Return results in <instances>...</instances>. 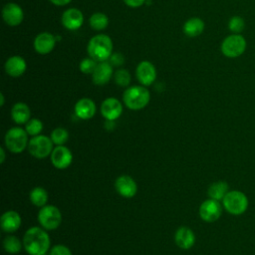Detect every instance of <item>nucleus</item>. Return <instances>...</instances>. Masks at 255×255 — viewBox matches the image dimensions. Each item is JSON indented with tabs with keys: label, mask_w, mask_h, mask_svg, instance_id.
I'll list each match as a JSON object with an SVG mask.
<instances>
[{
	"label": "nucleus",
	"mask_w": 255,
	"mask_h": 255,
	"mask_svg": "<svg viewBox=\"0 0 255 255\" xmlns=\"http://www.w3.org/2000/svg\"><path fill=\"white\" fill-rule=\"evenodd\" d=\"M245 27V22L240 16H233L228 22V29L233 34H240Z\"/></svg>",
	"instance_id": "c756f323"
},
{
	"label": "nucleus",
	"mask_w": 255,
	"mask_h": 255,
	"mask_svg": "<svg viewBox=\"0 0 255 255\" xmlns=\"http://www.w3.org/2000/svg\"><path fill=\"white\" fill-rule=\"evenodd\" d=\"M124 2L129 6V7H132V8H136V7H139L141 6L145 0H124Z\"/></svg>",
	"instance_id": "f704fd0d"
},
{
	"label": "nucleus",
	"mask_w": 255,
	"mask_h": 255,
	"mask_svg": "<svg viewBox=\"0 0 255 255\" xmlns=\"http://www.w3.org/2000/svg\"><path fill=\"white\" fill-rule=\"evenodd\" d=\"M0 223H1V228L4 232L12 233L19 229L21 225V217L18 214V212L14 210H9L2 214Z\"/></svg>",
	"instance_id": "6ab92c4d"
},
{
	"label": "nucleus",
	"mask_w": 255,
	"mask_h": 255,
	"mask_svg": "<svg viewBox=\"0 0 255 255\" xmlns=\"http://www.w3.org/2000/svg\"><path fill=\"white\" fill-rule=\"evenodd\" d=\"M23 245L30 255H44L49 250L50 237L44 229L34 226L26 231Z\"/></svg>",
	"instance_id": "f257e3e1"
},
{
	"label": "nucleus",
	"mask_w": 255,
	"mask_h": 255,
	"mask_svg": "<svg viewBox=\"0 0 255 255\" xmlns=\"http://www.w3.org/2000/svg\"><path fill=\"white\" fill-rule=\"evenodd\" d=\"M5 145L13 153L22 152L28 145V133L25 129L15 127L5 134Z\"/></svg>",
	"instance_id": "39448f33"
},
{
	"label": "nucleus",
	"mask_w": 255,
	"mask_h": 255,
	"mask_svg": "<svg viewBox=\"0 0 255 255\" xmlns=\"http://www.w3.org/2000/svg\"><path fill=\"white\" fill-rule=\"evenodd\" d=\"M0 98H1V102H0V106L2 107L4 105V95L1 93L0 94Z\"/></svg>",
	"instance_id": "58836bf2"
},
{
	"label": "nucleus",
	"mask_w": 255,
	"mask_h": 255,
	"mask_svg": "<svg viewBox=\"0 0 255 255\" xmlns=\"http://www.w3.org/2000/svg\"><path fill=\"white\" fill-rule=\"evenodd\" d=\"M228 183L225 181H216L209 185L207 189V194L209 198L215 199V200H222L226 193L228 192Z\"/></svg>",
	"instance_id": "b1692460"
},
{
	"label": "nucleus",
	"mask_w": 255,
	"mask_h": 255,
	"mask_svg": "<svg viewBox=\"0 0 255 255\" xmlns=\"http://www.w3.org/2000/svg\"><path fill=\"white\" fill-rule=\"evenodd\" d=\"M204 30V22L197 17L188 19L183 25V32L188 37H196Z\"/></svg>",
	"instance_id": "5701e85b"
},
{
	"label": "nucleus",
	"mask_w": 255,
	"mask_h": 255,
	"mask_svg": "<svg viewBox=\"0 0 255 255\" xmlns=\"http://www.w3.org/2000/svg\"><path fill=\"white\" fill-rule=\"evenodd\" d=\"M30 201L38 207H43L48 201V192L43 187L37 186L30 192Z\"/></svg>",
	"instance_id": "393cba45"
},
{
	"label": "nucleus",
	"mask_w": 255,
	"mask_h": 255,
	"mask_svg": "<svg viewBox=\"0 0 255 255\" xmlns=\"http://www.w3.org/2000/svg\"><path fill=\"white\" fill-rule=\"evenodd\" d=\"M222 206L218 200L209 198L204 200L199 207V216L205 222H214L221 216Z\"/></svg>",
	"instance_id": "1a4fd4ad"
},
{
	"label": "nucleus",
	"mask_w": 255,
	"mask_h": 255,
	"mask_svg": "<svg viewBox=\"0 0 255 255\" xmlns=\"http://www.w3.org/2000/svg\"><path fill=\"white\" fill-rule=\"evenodd\" d=\"M112 75H113V66L111 65V63L107 61L100 62L92 74L93 82L98 86L105 85L111 80Z\"/></svg>",
	"instance_id": "a211bd4d"
},
{
	"label": "nucleus",
	"mask_w": 255,
	"mask_h": 255,
	"mask_svg": "<svg viewBox=\"0 0 255 255\" xmlns=\"http://www.w3.org/2000/svg\"><path fill=\"white\" fill-rule=\"evenodd\" d=\"M108 24H109V19L107 15L104 13H100V12L95 13L90 18V25L94 30H97V31L104 30L105 28H107Z\"/></svg>",
	"instance_id": "bb28decb"
},
{
	"label": "nucleus",
	"mask_w": 255,
	"mask_h": 255,
	"mask_svg": "<svg viewBox=\"0 0 255 255\" xmlns=\"http://www.w3.org/2000/svg\"><path fill=\"white\" fill-rule=\"evenodd\" d=\"M115 82L121 87H127L130 83V75L128 71L120 69L115 73Z\"/></svg>",
	"instance_id": "7c9ffc66"
},
{
	"label": "nucleus",
	"mask_w": 255,
	"mask_h": 255,
	"mask_svg": "<svg viewBox=\"0 0 255 255\" xmlns=\"http://www.w3.org/2000/svg\"><path fill=\"white\" fill-rule=\"evenodd\" d=\"M44 255H47V254H44Z\"/></svg>",
	"instance_id": "ea45409f"
},
{
	"label": "nucleus",
	"mask_w": 255,
	"mask_h": 255,
	"mask_svg": "<svg viewBox=\"0 0 255 255\" xmlns=\"http://www.w3.org/2000/svg\"><path fill=\"white\" fill-rule=\"evenodd\" d=\"M136 78L143 86L151 85L156 78V71L154 66L148 61L140 62L136 67Z\"/></svg>",
	"instance_id": "4468645a"
},
{
	"label": "nucleus",
	"mask_w": 255,
	"mask_h": 255,
	"mask_svg": "<svg viewBox=\"0 0 255 255\" xmlns=\"http://www.w3.org/2000/svg\"><path fill=\"white\" fill-rule=\"evenodd\" d=\"M105 128L108 130H113L115 128V121H108L107 120V122L105 124Z\"/></svg>",
	"instance_id": "e433bc0d"
},
{
	"label": "nucleus",
	"mask_w": 255,
	"mask_h": 255,
	"mask_svg": "<svg viewBox=\"0 0 255 255\" xmlns=\"http://www.w3.org/2000/svg\"><path fill=\"white\" fill-rule=\"evenodd\" d=\"M75 114L82 120H90L96 114V105L91 99L83 98L76 103Z\"/></svg>",
	"instance_id": "aec40b11"
},
{
	"label": "nucleus",
	"mask_w": 255,
	"mask_h": 255,
	"mask_svg": "<svg viewBox=\"0 0 255 255\" xmlns=\"http://www.w3.org/2000/svg\"><path fill=\"white\" fill-rule=\"evenodd\" d=\"M110 63L112 66H122L125 63V58L120 53L112 54L110 57Z\"/></svg>",
	"instance_id": "72a5a7b5"
},
{
	"label": "nucleus",
	"mask_w": 255,
	"mask_h": 255,
	"mask_svg": "<svg viewBox=\"0 0 255 255\" xmlns=\"http://www.w3.org/2000/svg\"><path fill=\"white\" fill-rule=\"evenodd\" d=\"M50 255H72L71 250L64 245H56L50 251Z\"/></svg>",
	"instance_id": "473e14b6"
},
{
	"label": "nucleus",
	"mask_w": 255,
	"mask_h": 255,
	"mask_svg": "<svg viewBox=\"0 0 255 255\" xmlns=\"http://www.w3.org/2000/svg\"><path fill=\"white\" fill-rule=\"evenodd\" d=\"M87 50L91 58L97 62H105L112 55L113 42L108 35L99 34L90 40Z\"/></svg>",
	"instance_id": "f03ea898"
},
{
	"label": "nucleus",
	"mask_w": 255,
	"mask_h": 255,
	"mask_svg": "<svg viewBox=\"0 0 255 255\" xmlns=\"http://www.w3.org/2000/svg\"><path fill=\"white\" fill-rule=\"evenodd\" d=\"M53 141L51 137L43 134L33 136L28 142L29 152L36 158H45L53 151Z\"/></svg>",
	"instance_id": "6e6552de"
},
{
	"label": "nucleus",
	"mask_w": 255,
	"mask_h": 255,
	"mask_svg": "<svg viewBox=\"0 0 255 255\" xmlns=\"http://www.w3.org/2000/svg\"><path fill=\"white\" fill-rule=\"evenodd\" d=\"M102 116L108 121L117 120L123 113V106L116 98H108L101 105Z\"/></svg>",
	"instance_id": "ddd939ff"
},
{
	"label": "nucleus",
	"mask_w": 255,
	"mask_h": 255,
	"mask_svg": "<svg viewBox=\"0 0 255 255\" xmlns=\"http://www.w3.org/2000/svg\"><path fill=\"white\" fill-rule=\"evenodd\" d=\"M26 61L20 56H12L5 63V71L11 77H20L26 71Z\"/></svg>",
	"instance_id": "412c9836"
},
{
	"label": "nucleus",
	"mask_w": 255,
	"mask_h": 255,
	"mask_svg": "<svg viewBox=\"0 0 255 255\" xmlns=\"http://www.w3.org/2000/svg\"><path fill=\"white\" fill-rule=\"evenodd\" d=\"M115 187L117 192L126 198H131L137 191L135 181L129 175H121L116 179Z\"/></svg>",
	"instance_id": "f8f14e48"
},
{
	"label": "nucleus",
	"mask_w": 255,
	"mask_h": 255,
	"mask_svg": "<svg viewBox=\"0 0 255 255\" xmlns=\"http://www.w3.org/2000/svg\"><path fill=\"white\" fill-rule=\"evenodd\" d=\"M68 138H69V133L67 129L63 128H57L53 129V131L51 132V139L53 143L57 145H63L68 140Z\"/></svg>",
	"instance_id": "cd10ccee"
},
{
	"label": "nucleus",
	"mask_w": 255,
	"mask_h": 255,
	"mask_svg": "<svg viewBox=\"0 0 255 255\" xmlns=\"http://www.w3.org/2000/svg\"><path fill=\"white\" fill-rule=\"evenodd\" d=\"M3 247L4 250L11 254L19 253L22 249V242L13 235H8L3 240Z\"/></svg>",
	"instance_id": "a878e982"
},
{
	"label": "nucleus",
	"mask_w": 255,
	"mask_h": 255,
	"mask_svg": "<svg viewBox=\"0 0 255 255\" xmlns=\"http://www.w3.org/2000/svg\"><path fill=\"white\" fill-rule=\"evenodd\" d=\"M53 4L55 5H58V6H63V5H66L68 3L71 2V0H50Z\"/></svg>",
	"instance_id": "c9c22d12"
},
{
	"label": "nucleus",
	"mask_w": 255,
	"mask_h": 255,
	"mask_svg": "<svg viewBox=\"0 0 255 255\" xmlns=\"http://www.w3.org/2000/svg\"><path fill=\"white\" fill-rule=\"evenodd\" d=\"M97 65V61L93 58H86L80 63V70L84 74H93Z\"/></svg>",
	"instance_id": "2f4dec72"
},
{
	"label": "nucleus",
	"mask_w": 255,
	"mask_h": 255,
	"mask_svg": "<svg viewBox=\"0 0 255 255\" xmlns=\"http://www.w3.org/2000/svg\"><path fill=\"white\" fill-rule=\"evenodd\" d=\"M0 152H1V155H0V162L3 163L4 160H5V157H6V154H5V150L3 147L0 148Z\"/></svg>",
	"instance_id": "4c0bfd02"
},
{
	"label": "nucleus",
	"mask_w": 255,
	"mask_h": 255,
	"mask_svg": "<svg viewBox=\"0 0 255 255\" xmlns=\"http://www.w3.org/2000/svg\"><path fill=\"white\" fill-rule=\"evenodd\" d=\"M174 241L179 248L187 250L194 245L195 235L190 228L186 226H181L176 230L174 234Z\"/></svg>",
	"instance_id": "dca6fc26"
},
{
	"label": "nucleus",
	"mask_w": 255,
	"mask_h": 255,
	"mask_svg": "<svg viewBox=\"0 0 255 255\" xmlns=\"http://www.w3.org/2000/svg\"><path fill=\"white\" fill-rule=\"evenodd\" d=\"M2 17L9 26H18L24 19L22 8L16 3H8L2 9Z\"/></svg>",
	"instance_id": "9b49d317"
},
{
	"label": "nucleus",
	"mask_w": 255,
	"mask_h": 255,
	"mask_svg": "<svg viewBox=\"0 0 255 255\" xmlns=\"http://www.w3.org/2000/svg\"><path fill=\"white\" fill-rule=\"evenodd\" d=\"M223 207L232 215H241L248 208V198L245 193L239 190H231L222 199Z\"/></svg>",
	"instance_id": "20e7f679"
},
{
	"label": "nucleus",
	"mask_w": 255,
	"mask_h": 255,
	"mask_svg": "<svg viewBox=\"0 0 255 255\" xmlns=\"http://www.w3.org/2000/svg\"><path fill=\"white\" fill-rule=\"evenodd\" d=\"M247 43L240 34H231L221 43V52L227 58H238L246 50Z\"/></svg>",
	"instance_id": "423d86ee"
},
{
	"label": "nucleus",
	"mask_w": 255,
	"mask_h": 255,
	"mask_svg": "<svg viewBox=\"0 0 255 255\" xmlns=\"http://www.w3.org/2000/svg\"><path fill=\"white\" fill-rule=\"evenodd\" d=\"M73 160L71 150L64 145H57L51 153L52 164L59 169L67 168Z\"/></svg>",
	"instance_id": "9d476101"
},
{
	"label": "nucleus",
	"mask_w": 255,
	"mask_h": 255,
	"mask_svg": "<svg viewBox=\"0 0 255 255\" xmlns=\"http://www.w3.org/2000/svg\"><path fill=\"white\" fill-rule=\"evenodd\" d=\"M150 95L143 86H132L127 89L123 95L125 105L133 111L143 109L149 102Z\"/></svg>",
	"instance_id": "7ed1b4c3"
},
{
	"label": "nucleus",
	"mask_w": 255,
	"mask_h": 255,
	"mask_svg": "<svg viewBox=\"0 0 255 255\" xmlns=\"http://www.w3.org/2000/svg\"><path fill=\"white\" fill-rule=\"evenodd\" d=\"M38 221L46 230L57 229L62 222L61 211L54 205H45L38 213Z\"/></svg>",
	"instance_id": "0eeeda50"
},
{
	"label": "nucleus",
	"mask_w": 255,
	"mask_h": 255,
	"mask_svg": "<svg viewBox=\"0 0 255 255\" xmlns=\"http://www.w3.org/2000/svg\"><path fill=\"white\" fill-rule=\"evenodd\" d=\"M43 129V124L38 119H30L25 126V130L32 136L39 135Z\"/></svg>",
	"instance_id": "c85d7f7f"
},
{
	"label": "nucleus",
	"mask_w": 255,
	"mask_h": 255,
	"mask_svg": "<svg viewBox=\"0 0 255 255\" xmlns=\"http://www.w3.org/2000/svg\"><path fill=\"white\" fill-rule=\"evenodd\" d=\"M84 22L83 13L76 8H70L66 10L62 15V24L68 30L79 29Z\"/></svg>",
	"instance_id": "2eb2a0df"
},
{
	"label": "nucleus",
	"mask_w": 255,
	"mask_h": 255,
	"mask_svg": "<svg viewBox=\"0 0 255 255\" xmlns=\"http://www.w3.org/2000/svg\"><path fill=\"white\" fill-rule=\"evenodd\" d=\"M56 44V38L48 32H43L39 34L34 40V48L37 53L45 55L50 53Z\"/></svg>",
	"instance_id": "f3484780"
},
{
	"label": "nucleus",
	"mask_w": 255,
	"mask_h": 255,
	"mask_svg": "<svg viewBox=\"0 0 255 255\" xmlns=\"http://www.w3.org/2000/svg\"><path fill=\"white\" fill-rule=\"evenodd\" d=\"M31 112L29 107L24 103H16L11 110L12 120L19 125L26 124L30 120Z\"/></svg>",
	"instance_id": "4be33fe9"
}]
</instances>
